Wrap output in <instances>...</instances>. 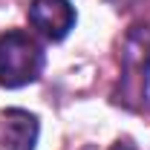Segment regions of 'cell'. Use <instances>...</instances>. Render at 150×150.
Wrapping results in <instances>:
<instances>
[{"instance_id": "cell-1", "label": "cell", "mask_w": 150, "mask_h": 150, "mask_svg": "<svg viewBox=\"0 0 150 150\" xmlns=\"http://www.w3.org/2000/svg\"><path fill=\"white\" fill-rule=\"evenodd\" d=\"M150 81V23H136L121 43V81L115 90V101L139 110L147 101Z\"/></svg>"}, {"instance_id": "cell-2", "label": "cell", "mask_w": 150, "mask_h": 150, "mask_svg": "<svg viewBox=\"0 0 150 150\" xmlns=\"http://www.w3.org/2000/svg\"><path fill=\"white\" fill-rule=\"evenodd\" d=\"M43 69V49L29 32H3L0 35V87L18 90L38 81Z\"/></svg>"}, {"instance_id": "cell-3", "label": "cell", "mask_w": 150, "mask_h": 150, "mask_svg": "<svg viewBox=\"0 0 150 150\" xmlns=\"http://www.w3.org/2000/svg\"><path fill=\"white\" fill-rule=\"evenodd\" d=\"M29 23L49 40H61L75 26V9L69 0H32Z\"/></svg>"}, {"instance_id": "cell-4", "label": "cell", "mask_w": 150, "mask_h": 150, "mask_svg": "<svg viewBox=\"0 0 150 150\" xmlns=\"http://www.w3.org/2000/svg\"><path fill=\"white\" fill-rule=\"evenodd\" d=\"M38 118L26 110L0 112V150H35L38 144Z\"/></svg>"}]
</instances>
